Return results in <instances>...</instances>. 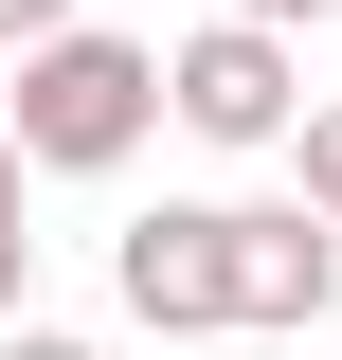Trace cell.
<instances>
[{"mask_svg": "<svg viewBox=\"0 0 342 360\" xmlns=\"http://www.w3.org/2000/svg\"><path fill=\"white\" fill-rule=\"evenodd\" d=\"M18 180H37V162H18V127H0V234H18Z\"/></svg>", "mask_w": 342, "mask_h": 360, "instance_id": "obj_10", "label": "cell"}, {"mask_svg": "<svg viewBox=\"0 0 342 360\" xmlns=\"http://www.w3.org/2000/svg\"><path fill=\"white\" fill-rule=\"evenodd\" d=\"M0 360H90V342H72V324H0Z\"/></svg>", "mask_w": 342, "mask_h": 360, "instance_id": "obj_9", "label": "cell"}, {"mask_svg": "<svg viewBox=\"0 0 342 360\" xmlns=\"http://www.w3.org/2000/svg\"><path fill=\"white\" fill-rule=\"evenodd\" d=\"M216 360H289V342H216Z\"/></svg>", "mask_w": 342, "mask_h": 360, "instance_id": "obj_11", "label": "cell"}, {"mask_svg": "<svg viewBox=\"0 0 342 360\" xmlns=\"http://www.w3.org/2000/svg\"><path fill=\"white\" fill-rule=\"evenodd\" d=\"M342 307V217L306 198H234V342H306Z\"/></svg>", "mask_w": 342, "mask_h": 360, "instance_id": "obj_4", "label": "cell"}, {"mask_svg": "<svg viewBox=\"0 0 342 360\" xmlns=\"http://www.w3.org/2000/svg\"><path fill=\"white\" fill-rule=\"evenodd\" d=\"M72 18H90V0H0V54H54Z\"/></svg>", "mask_w": 342, "mask_h": 360, "instance_id": "obj_6", "label": "cell"}, {"mask_svg": "<svg viewBox=\"0 0 342 360\" xmlns=\"http://www.w3.org/2000/svg\"><path fill=\"white\" fill-rule=\"evenodd\" d=\"M18 288H37V234H0V324H37V307H18Z\"/></svg>", "mask_w": 342, "mask_h": 360, "instance_id": "obj_8", "label": "cell"}, {"mask_svg": "<svg viewBox=\"0 0 342 360\" xmlns=\"http://www.w3.org/2000/svg\"><path fill=\"white\" fill-rule=\"evenodd\" d=\"M216 18H253V37H306V18H342V0H216Z\"/></svg>", "mask_w": 342, "mask_h": 360, "instance_id": "obj_7", "label": "cell"}, {"mask_svg": "<svg viewBox=\"0 0 342 360\" xmlns=\"http://www.w3.org/2000/svg\"><path fill=\"white\" fill-rule=\"evenodd\" d=\"M289 198H306V217H342V108H306V127H289Z\"/></svg>", "mask_w": 342, "mask_h": 360, "instance_id": "obj_5", "label": "cell"}, {"mask_svg": "<svg viewBox=\"0 0 342 360\" xmlns=\"http://www.w3.org/2000/svg\"><path fill=\"white\" fill-rule=\"evenodd\" d=\"M163 127H198V144H289L306 127V72H289V37H253V18H198V37L163 54Z\"/></svg>", "mask_w": 342, "mask_h": 360, "instance_id": "obj_3", "label": "cell"}, {"mask_svg": "<svg viewBox=\"0 0 342 360\" xmlns=\"http://www.w3.org/2000/svg\"><path fill=\"white\" fill-rule=\"evenodd\" d=\"M108 288L163 342H234V198H163V217L108 234Z\"/></svg>", "mask_w": 342, "mask_h": 360, "instance_id": "obj_2", "label": "cell"}, {"mask_svg": "<svg viewBox=\"0 0 342 360\" xmlns=\"http://www.w3.org/2000/svg\"><path fill=\"white\" fill-rule=\"evenodd\" d=\"M0 127H18V162H37V180H108L144 127H163V54L72 18L54 54H18V108H0Z\"/></svg>", "mask_w": 342, "mask_h": 360, "instance_id": "obj_1", "label": "cell"}]
</instances>
